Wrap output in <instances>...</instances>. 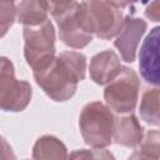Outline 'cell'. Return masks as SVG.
I'll return each mask as SVG.
<instances>
[{"label":"cell","mask_w":160,"mask_h":160,"mask_svg":"<svg viewBox=\"0 0 160 160\" xmlns=\"http://www.w3.org/2000/svg\"><path fill=\"white\" fill-rule=\"evenodd\" d=\"M146 21L141 18H134L131 15L125 16L124 24L114 40V45L124 61L132 62L135 60L138 45L146 31Z\"/></svg>","instance_id":"9c48e42d"},{"label":"cell","mask_w":160,"mask_h":160,"mask_svg":"<svg viewBox=\"0 0 160 160\" xmlns=\"http://www.w3.org/2000/svg\"><path fill=\"white\" fill-rule=\"evenodd\" d=\"M144 14L150 21L160 22V0H151L148 4Z\"/></svg>","instance_id":"d6986e66"},{"label":"cell","mask_w":160,"mask_h":160,"mask_svg":"<svg viewBox=\"0 0 160 160\" xmlns=\"http://www.w3.org/2000/svg\"><path fill=\"white\" fill-rule=\"evenodd\" d=\"M60 40L69 48L82 49L94 38L92 26L84 1L75 2L62 14L55 18Z\"/></svg>","instance_id":"277c9868"},{"label":"cell","mask_w":160,"mask_h":160,"mask_svg":"<svg viewBox=\"0 0 160 160\" xmlns=\"http://www.w3.org/2000/svg\"><path fill=\"white\" fill-rule=\"evenodd\" d=\"M86 8L94 35L102 40H110L118 35L124 16L121 10L106 0H82Z\"/></svg>","instance_id":"52a82bcc"},{"label":"cell","mask_w":160,"mask_h":160,"mask_svg":"<svg viewBox=\"0 0 160 160\" xmlns=\"http://www.w3.org/2000/svg\"><path fill=\"white\" fill-rule=\"evenodd\" d=\"M42 2L45 5L46 10L54 18H56L58 15L66 11L69 8H71L78 1L76 0H42Z\"/></svg>","instance_id":"e0dca14e"},{"label":"cell","mask_w":160,"mask_h":160,"mask_svg":"<svg viewBox=\"0 0 160 160\" xmlns=\"http://www.w3.org/2000/svg\"><path fill=\"white\" fill-rule=\"evenodd\" d=\"M139 111L146 124L160 126V86L149 89L142 94Z\"/></svg>","instance_id":"5bb4252c"},{"label":"cell","mask_w":160,"mask_h":160,"mask_svg":"<svg viewBox=\"0 0 160 160\" xmlns=\"http://www.w3.org/2000/svg\"><path fill=\"white\" fill-rule=\"evenodd\" d=\"M34 159H65L68 151L65 145L52 135H44L39 138L32 148Z\"/></svg>","instance_id":"4fadbf2b"},{"label":"cell","mask_w":160,"mask_h":160,"mask_svg":"<svg viewBox=\"0 0 160 160\" xmlns=\"http://www.w3.org/2000/svg\"><path fill=\"white\" fill-rule=\"evenodd\" d=\"M122 66L120 58L112 50H105L94 55L89 65L90 78L99 85L109 84L119 75Z\"/></svg>","instance_id":"30bf717a"},{"label":"cell","mask_w":160,"mask_h":160,"mask_svg":"<svg viewBox=\"0 0 160 160\" xmlns=\"http://www.w3.org/2000/svg\"><path fill=\"white\" fill-rule=\"evenodd\" d=\"M130 159H160V130L146 131Z\"/></svg>","instance_id":"9a60e30c"},{"label":"cell","mask_w":160,"mask_h":160,"mask_svg":"<svg viewBox=\"0 0 160 160\" xmlns=\"http://www.w3.org/2000/svg\"><path fill=\"white\" fill-rule=\"evenodd\" d=\"M139 89L140 80L135 70L122 66L119 75L105 86L104 98L106 105L118 114L131 112L138 104Z\"/></svg>","instance_id":"5b68a950"},{"label":"cell","mask_w":160,"mask_h":160,"mask_svg":"<svg viewBox=\"0 0 160 160\" xmlns=\"http://www.w3.org/2000/svg\"><path fill=\"white\" fill-rule=\"evenodd\" d=\"M48 12L42 0H20L18 21L24 26H35L48 20Z\"/></svg>","instance_id":"7c38bea8"},{"label":"cell","mask_w":160,"mask_h":160,"mask_svg":"<svg viewBox=\"0 0 160 160\" xmlns=\"http://www.w3.org/2000/svg\"><path fill=\"white\" fill-rule=\"evenodd\" d=\"M150 1H151V0H140V2H141V4H144V5H148Z\"/></svg>","instance_id":"44dd1931"},{"label":"cell","mask_w":160,"mask_h":160,"mask_svg":"<svg viewBox=\"0 0 160 160\" xmlns=\"http://www.w3.org/2000/svg\"><path fill=\"white\" fill-rule=\"evenodd\" d=\"M31 86L28 81L18 80L14 65L8 58H1L0 66V106L4 111H22L31 100Z\"/></svg>","instance_id":"8992f818"},{"label":"cell","mask_w":160,"mask_h":160,"mask_svg":"<svg viewBox=\"0 0 160 160\" xmlns=\"http://www.w3.org/2000/svg\"><path fill=\"white\" fill-rule=\"evenodd\" d=\"M115 119L108 105L100 101L86 104L79 116V129L85 144L96 149L109 146L112 142Z\"/></svg>","instance_id":"7a4b0ae2"},{"label":"cell","mask_w":160,"mask_h":160,"mask_svg":"<svg viewBox=\"0 0 160 160\" xmlns=\"http://www.w3.org/2000/svg\"><path fill=\"white\" fill-rule=\"evenodd\" d=\"M24 56L34 70L41 69L55 58V29L48 19L35 26H24Z\"/></svg>","instance_id":"3957f363"},{"label":"cell","mask_w":160,"mask_h":160,"mask_svg":"<svg viewBox=\"0 0 160 160\" xmlns=\"http://www.w3.org/2000/svg\"><path fill=\"white\" fill-rule=\"evenodd\" d=\"M70 158H80V159H110L114 158L112 154H110L108 150L102 149H96L94 148L92 150H86V149H81V150H76L72 154L69 155Z\"/></svg>","instance_id":"ac0fdd59"},{"label":"cell","mask_w":160,"mask_h":160,"mask_svg":"<svg viewBox=\"0 0 160 160\" xmlns=\"http://www.w3.org/2000/svg\"><path fill=\"white\" fill-rule=\"evenodd\" d=\"M15 0H0V35L5 36L15 20H18V6Z\"/></svg>","instance_id":"2e32d148"},{"label":"cell","mask_w":160,"mask_h":160,"mask_svg":"<svg viewBox=\"0 0 160 160\" xmlns=\"http://www.w3.org/2000/svg\"><path fill=\"white\" fill-rule=\"evenodd\" d=\"M106 1L111 2L112 5L118 6L119 9H122V8L130 6V5H132V4H135V2H138V1H140V0H106Z\"/></svg>","instance_id":"ffe728a7"},{"label":"cell","mask_w":160,"mask_h":160,"mask_svg":"<svg viewBox=\"0 0 160 160\" xmlns=\"http://www.w3.org/2000/svg\"><path fill=\"white\" fill-rule=\"evenodd\" d=\"M139 69L146 82L160 86V26L146 35L139 52Z\"/></svg>","instance_id":"ba28073f"},{"label":"cell","mask_w":160,"mask_h":160,"mask_svg":"<svg viewBox=\"0 0 160 160\" xmlns=\"http://www.w3.org/2000/svg\"><path fill=\"white\" fill-rule=\"evenodd\" d=\"M85 74V55L78 51H62L44 68L34 70V79L50 99L66 101L74 96Z\"/></svg>","instance_id":"6da1fadb"},{"label":"cell","mask_w":160,"mask_h":160,"mask_svg":"<svg viewBox=\"0 0 160 160\" xmlns=\"http://www.w3.org/2000/svg\"><path fill=\"white\" fill-rule=\"evenodd\" d=\"M144 128L132 114L122 115L115 119L112 140L121 146L135 148L144 136Z\"/></svg>","instance_id":"8fae6325"}]
</instances>
